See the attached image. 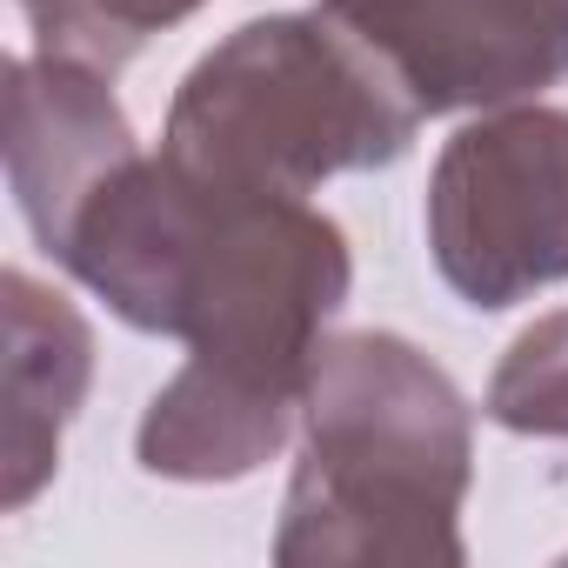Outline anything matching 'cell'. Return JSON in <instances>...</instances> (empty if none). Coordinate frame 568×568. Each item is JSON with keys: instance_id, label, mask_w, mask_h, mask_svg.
I'll return each instance as SVG.
<instances>
[{"instance_id": "9c48e42d", "label": "cell", "mask_w": 568, "mask_h": 568, "mask_svg": "<svg viewBox=\"0 0 568 568\" xmlns=\"http://www.w3.org/2000/svg\"><path fill=\"white\" fill-rule=\"evenodd\" d=\"M41 54L88 61L101 74H121L154 34L194 21L207 0H14Z\"/></svg>"}, {"instance_id": "ba28073f", "label": "cell", "mask_w": 568, "mask_h": 568, "mask_svg": "<svg viewBox=\"0 0 568 568\" xmlns=\"http://www.w3.org/2000/svg\"><path fill=\"white\" fill-rule=\"evenodd\" d=\"M295 422H302L295 395H274V388L214 375L201 362H181L154 388V402L134 428V462L161 481H194V488L247 481L254 468H267L288 448Z\"/></svg>"}, {"instance_id": "5b68a950", "label": "cell", "mask_w": 568, "mask_h": 568, "mask_svg": "<svg viewBox=\"0 0 568 568\" xmlns=\"http://www.w3.org/2000/svg\"><path fill=\"white\" fill-rule=\"evenodd\" d=\"M422 114H488L568 81V0H322Z\"/></svg>"}, {"instance_id": "30bf717a", "label": "cell", "mask_w": 568, "mask_h": 568, "mask_svg": "<svg viewBox=\"0 0 568 568\" xmlns=\"http://www.w3.org/2000/svg\"><path fill=\"white\" fill-rule=\"evenodd\" d=\"M481 415L508 435L568 442V308L528 322L488 375Z\"/></svg>"}, {"instance_id": "6da1fadb", "label": "cell", "mask_w": 568, "mask_h": 568, "mask_svg": "<svg viewBox=\"0 0 568 568\" xmlns=\"http://www.w3.org/2000/svg\"><path fill=\"white\" fill-rule=\"evenodd\" d=\"M61 267L128 328L168 335L187 362L295 402L355 288L335 214L308 194L201 174L168 148L134 154L88 201Z\"/></svg>"}, {"instance_id": "52a82bcc", "label": "cell", "mask_w": 568, "mask_h": 568, "mask_svg": "<svg viewBox=\"0 0 568 568\" xmlns=\"http://www.w3.org/2000/svg\"><path fill=\"white\" fill-rule=\"evenodd\" d=\"M0 508L21 515L61 468V435L88 402L94 382V328L81 308L34 281L28 267L0 274Z\"/></svg>"}, {"instance_id": "8992f818", "label": "cell", "mask_w": 568, "mask_h": 568, "mask_svg": "<svg viewBox=\"0 0 568 568\" xmlns=\"http://www.w3.org/2000/svg\"><path fill=\"white\" fill-rule=\"evenodd\" d=\"M141 154L114 74L68 54H8V187L48 261H61L88 201Z\"/></svg>"}, {"instance_id": "3957f363", "label": "cell", "mask_w": 568, "mask_h": 568, "mask_svg": "<svg viewBox=\"0 0 568 568\" xmlns=\"http://www.w3.org/2000/svg\"><path fill=\"white\" fill-rule=\"evenodd\" d=\"M422 121L402 74L342 14L302 8L214 41L181 74L161 148L241 187L315 194L335 174L395 168Z\"/></svg>"}, {"instance_id": "7a4b0ae2", "label": "cell", "mask_w": 568, "mask_h": 568, "mask_svg": "<svg viewBox=\"0 0 568 568\" xmlns=\"http://www.w3.org/2000/svg\"><path fill=\"white\" fill-rule=\"evenodd\" d=\"M475 408L408 335H328L302 382V455L281 495V568H462Z\"/></svg>"}, {"instance_id": "277c9868", "label": "cell", "mask_w": 568, "mask_h": 568, "mask_svg": "<svg viewBox=\"0 0 568 568\" xmlns=\"http://www.w3.org/2000/svg\"><path fill=\"white\" fill-rule=\"evenodd\" d=\"M428 254L475 315L568 281V108L508 101L462 121L428 174Z\"/></svg>"}]
</instances>
